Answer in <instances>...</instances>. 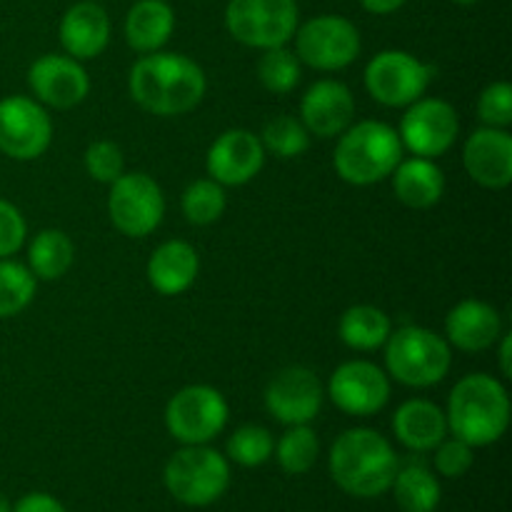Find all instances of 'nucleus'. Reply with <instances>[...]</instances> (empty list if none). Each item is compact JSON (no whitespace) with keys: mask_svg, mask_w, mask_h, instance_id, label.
<instances>
[{"mask_svg":"<svg viewBox=\"0 0 512 512\" xmlns=\"http://www.w3.org/2000/svg\"><path fill=\"white\" fill-rule=\"evenodd\" d=\"M128 88L143 110L160 118H175L198 108L208 80L203 68L188 55L155 50L130 68Z\"/></svg>","mask_w":512,"mask_h":512,"instance_id":"nucleus-1","label":"nucleus"},{"mask_svg":"<svg viewBox=\"0 0 512 512\" xmlns=\"http://www.w3.org/2000/svg\"><path fill=\"white\" fill-rule=\"evenodd\" d=\"M448 430L470 448L498 443L510 425V395L498 378L465 375L455 383L445 410Z\"/></svg>","mask_w":512,"mask_h":512,"instance_id":"nucleus-2","label":"nucleus"},{"mask_svg":"<svg viewBox=\"0 0 512 512\" xmlns=\"http://www.w3.org/2000/svg\"><path fill=\"white\" fill-rule=\"evenodd\" d=\"M398 468L393 445L370 428L345 430L330 450V475L340 490L355 498L388 493Z\"/></svg>","mask_w":512,"mask_h":512,"instance_id":"nucleus-3","label":"nucleus"},{"mask_svg":"<svg viewBox=\"0 0 512 512\" xmlns=\"http://www.w3.org/2000/svg\"><path fill=\"white\" fill-rule=\"evenodd\" d=\"M333 165L350 185H373L390 178L403 160L398 130L380 120H360L338 135Z\"/></svg>","mask_w":512,"mask_h":512,"instance_id":"nucleus-4","label":"nucleus"},{"mask_svg":"<svg viewBox=\"0 0 512 512\" xmlns=\"http://www.w3.org/2000/svg\"><path fill=\"white\" fill-rule=\"evenodd\" d=\"M385 373L408 388H430L445 380L453 365V348L443 335L420 325L390 330L385 340Z\"/></svg>","mask_w":512,"mask_h":512,"instance_id":"nucleus-5","label":"nucleus"},{"mask_svg":"<svg viewBox=\"0 0 512 512\" xmlns=\"http://www.w3.org/2000/svg\"><path fill=\"white\" fill-rule=\"evenodd\" d=\"M165 488L183 505L205 508L223 498L230 485V465L208 445H185L165 465Z\"/></svg>","mask_w":512,"mask_h":512,"instance_id":"nucleus-6","label":"nucleus"},{"mask_svg":"<svg viewBox=\"0 0 512 512\" xmlns=\"http://www.w3.org/2000/svg\"><path fill=\"white\" fill-rule=\"evenodd\" d=\"M298 0H230L225 28L248 48L288 45L298 30Z\"/></svg>","mask_w":512,"mask_h":512,"instance_id":"nucleus-7","label":"nucleus"},{"mask_svg":"<svg viewBox=\"0 0 512 512\" xmlns=\"http://www.w3.org/2000/svg\"><path fill=\"white\" fill-rule=\"evenodd\" d=\"M435 78L433 65L408 50H380L365 68V88L388 108H408L423 98Z\"/></svg>","mask_w":512,"mask_h":512,"instance_id":"nucleus-8","label":"nucleus"},{"mask_svg":"<svg viewBox=\"0 0 512 512\" xmlns=\"http://www.w3.org/2000/svg\"><path fill=\"white\" fill-rule=\"evenodd\" d=\"M228 425V400L210 385H188L165 405V428L178 443L205 445Z\"/></svg>","mask_w":512,"mask_h":512,"instance_id":"nucleus-9","label":"nucleus"},{"mask_svg":"<svg viewBox=\"0 0 512 512\" xmlns=\"http://www.w3.org/2000/svg\"><path fill=\"white\" fill-rule=\"evenodd\" d=\"M295 55L315 70H343L360 55V33L343 15H315L295 30Z\"/></svg>","mask_w":512,"mask_h":512,"instance_id":"nucleus-10","label":"nucleus"},{"mask_svg":"<svg viewBox=\"0 0 512 512\" xmlns=\"http://www.w3.org/2000/svg\"><path fill=\"white\" fill-rule=\"evenodd\" d=\"M108 215L123 235L145 238L158 228L165 215L163 190L150 175L123 173L110 183Z\"/></svg>","mask_w":512,"mask_h":512,"instance_id":"nucleus-11","label":"nucleus"},{"mask_svg":"<svg viewBox=\"0 0 512 512\" xmlns=\"http://www.w3.org/2000/svg\"><path fill=\"white\" fill-rule=\"evenodd\" d=\"M460 133L458 110L443 98H418L400 120V143L420 158H440L455 145Z\"/></svg>","mask_w":512,"mask_h":512,"instance_id":"nucleus-12","label":"nucleus"},{"mask_svg":"<svg viewBox=\"0 0 512 512\" xmlns=\"http://www.w3.org/2000/svg\"><path fill=\"white\" fill-rule=\"evenodd\" d=\"M53 120L33 98L10 95L0 100V153L13 160H35L50 148Z\"/></svg>","mask_w":512,"mask_h":512,"instance_id":"nucleus-13","label":"nucleus"},{"mask_svg":"<svg viewBox=\"0 0 512 512\" xmlns=\"http://www.w3.org/2000/svg\"><path fill=\"white\" fill-rule=\"evenodd\" d=\"M328 395L345 415L368 418L388 405L390 378L370 360H348L330 378Z\"/></svg>","mask_w":512,"mask_h":512,"instance_id":"nucleus-14","label":"nucleus"},{"mask_svg":"<svg viewBox=\"0 0 512 512\" xmlns=\"http://www.w3.org/2000/svg\"><path fill=\"white\" fill-rule=\"evenodd\" d=\"M323 383L303 365L280 370L265 388V408L283 425H308L323 408Z\"/></svg>","mask_w":512,"mask_h":512,"instance_id":"nucleus-15","label":"nucleus"},{"mask_svg":"<svg viewBox=\"0 0 512 512\" xmlns=\"http://www.w3.org/2000/svg\"><path fill=\"white\" fill-rule=\"evenodd\" d=\"M28 85L40 105L55 110L75 108L90 93V78L80 60L70 55H40L28 70Z\"/></svg>","mask_w":512,"mask_h":512,"instance_id":"nucleus-16","label":"nucleus"},{"mask_svg":"<svg viewBox=\"0 0 512 512\" xmlns=\"http://www.w3.org/2000/svg\"><path fill=\"white\" fill-rule=\"evenodd\" d=\"M263 163L265 148L260 143V135H253L243 128L225 130L223 135H218L205 158L208 175L223 188L250 183L263 170Z\"/></svg>","mask_w":512,"mask_h":512,"instance_id":"nucleus-17","label":"nucleus"},{"mask_svg":"<svg viewBox=\"0 0 512 512\" xmlns=\"http://www.w3.org/2000/svg\"><path fill=\"white\" fill-rule=\"evenodd\" d=\"M355 98L340 80L323 78L305 90L300 100V123L315 138H338L353 125Z\"/></svg>","mask_w":512,"mask_h":512,"instance_id":"nucleus-18","label":"nucleus"},{"mask_svg":"<svg viewBox=\"0 0 512 512\" xmlns=\"http://www.w3.org/2000/svg\"><path fill=\"white\" fill-rule=\"evenodd\" d=\"M463 165L483 188H508L512 183V135L505 128H478L465 140Z\"/></svg>","mask_w":512,"mask_h":512,"instance_id":"nucleus-19","label":"nucleus"},{"mask_svg":"<svg viewBox=\"0 0 512 512\" xmlns=\"http://www.w3.org/2000/svg\"><path fill=\"white\" fill-rule=\"evenodd\" d=\"M58 35L65 55L70 58H98L110 43V18L95 0H80L63 13Z\"/></svg>","mask_w":512,"mask_h":512,"instance_id":"nucleus-20","label":"nucleus"},{"mask_svg":"<svg viewBox=\"0 0 512 512\" xmlns=\"http://www.w3.org/2000/svg\"><path fill=\"white\" fill-rule=\"evenodd\" d=\"M503 335L500 313L485 300H463L445 318V340L463 353H480L498 343Z\"/></svg>","mask_w":512,"mask_h":512,"instance_id":"nucleus-21","label":"nucleus"},{"mask_svg":"<svg viewBox=\"0 0 512 512\" xmlns=\"http://www.w3.org/2000/svg\"><path fill=\"white\" fill-rule=\"evenodd\" d=\"M393 433L405 448L415 453L435 450L448 438L445 410L423 398L405 400L393 415Z\"/></svg>","mask_w":512,"mask_h":512,"instance_id":"nucleus-22","label":"nucleus"},{"mask_svg":"<svg viewBox=\"0 0 512 512\" xmlns=\"http://www.w3.org/2000/svg\"><path fill=\"white\" fill-rule=\"evenodd\" d=\"M198 270V253L185 240H168L148 260V280L160 295L185 293L198 278Z\"/></svg>","mask_w":512,"mask_h":512,"instance_id":"nucleus-23","label":"nucleus"},{"mask_svg":"<svg viewBox=\"0 0 512 512\" xmlns=\"http://www.w3.org/2000/svg\"><path fill=\"white\" fill-rule=\"evenodd\" d=\"M393 190L400 203L408 208H433L445 193V175L435 165V160L413 155L408 160H400L398 168L393 170Z\"/></svg>","mask_w":512,"mask_h":512,"instance_id":"nucleus-24","label":"nucleus"},{"mask_svg":"<svg viewBox=\"0 0 512 512\" xmlns=\"http://www.w3.org/2000/svg\"><path fill=\"white\" fill-rule=\"evenodd\" d=\"M125 40L148 55L163 48L175 30V10L168 0H138L125 15Z\"/></svg>","mask_w":512,"mask_h":512,"instance_id":"nucleus-25","label":"nucleus"},{"mask_svg":"<svg viewBox=\"0 0 512 512\" xmlns=\"http://www.w3.org/2000/svg\"><path fill=\"white\" fill-rule=\"evenodd\" d=\"M338 330L340 340L348 348L370 353V350L383 348L390 330H393V323H390L388 313H383L375 305H353L343 313Z\"/></svg>","mask_w":512,"mask_h":512,"instance_id":"nucleus-26","label":"nucleus"},{"mask_svg":"<svg viewBox=\"0 0 512 512\" xmlns=\"http://www.w3.org/2000/svg\"><path fill=\"white\" fill-rule=\"evenodd\" d=\"M75 260V245L63 230H40L28 245V268L38 280H58Z\"/></svg>","mask_w":512,"mask_h":512,"instance_id":"nucleus-27","label":"nucleus"},{"mask_svg":"<svg viewBox=\"0 0 512 512\" xmlns=\"http://www.w3.org/2000/svg\"><path fill=\"white\" fill-rule=\"evenodd\" d=\"M395 503L403 512H435L440 505V483L423 463L398 468L393 478Z\"/></svg>","mask_w":512,"mask_h":512,"instance_id":"nucleus-28","label":"nucleus"},{"mask_svg":"<svg viewBox=\"0 0 512 512\" xmlns=\"http://www.w3.org/2000/svg\"><path fill=\"white\" fill-rule=\"evenodd\" d=\"M38 278L30 273L28 265L0 258V320L23 313L35 298Z\"/></svg>","mask_w":512,"mask_h":512,"instance_id":"nucleus-29","label":"nucleus"},{"mask_svg":"<svg viewBox=\"0 0 512 512\" xmlns=\"http://www.w3.org/2000/svg\"><path fill=\"white\" fill-rule=\"evenodd\" d=\"M320 453L318 435L308 425H290L288 433L275 445L280 468L288 475H303L315 465Z\"/></svg>","mask_w":512,"mask_h":512,"instance_id":"nucleus-30","label":"nucleus"},{"mask_svg":"<svg viewBox=\"0 0 512 512\" xmlns=\"http://www.w3.org/2000/svg\"><path fill=\"white\" fill-rule=\"evenodd\" d=\"M300 75H303V63L298 60L295 50L280 45V48L263 50V55H260L258 78L263 88L270 90V93H290L300 83Z\"/></svg>","mask_w":512,"mask_h":512,"instance_id":"nucleus-31","label":"nucleus"},{"mask_svg":"<svg viewBox=\"0 0 512 512\" xmlns=\"http://www.w3.org/2000/svg\"><path fill=\"white\" fill-rule=\"evenodd\" d=\"M228 208L223 185L215 183L213 178L195 180L183 193V215L193 225H210L223 218Z\"/></svg>","mask_w":512,"mask_h":512,"instance_id":"nucleus-32","label":"nucleus"},{"mask_svg":"<svg viewBox=\"0 0 512 512\" xmlns=\"http://www.w3.org/2000/svg\"><path fill=\"white\" fill-rule=\"evenodd\" d=\"M260 143H263L265 153H273L275 158H298L308 150L310 145V133L300 118L293 115H280V118L270 120L265 125L263 135H260Z\"/></svg>","mask_w":512,"mask_h":512,"instance_id":"nucleus-33","label":"nucleus"},{"mask_svg":"<svg viewBox=\"0 0 512 512\" xmlns=\"http://www.w3.org/2000/svg\"><path fill=\"white\" fill-rule=\"evenodd\" d=\"M273 450V435L260 425H243L228 440V458L243 468H258V465L268 463Z\"/></svg>","mask_w":512,"mask_h":512,"instance_id":"nucleus-34","label":"nucleus"},{"mask_svg":"<svg viewBox=\"0 0 512 512\" xmlns=\"http://www.w3.org/2000/svg\"><path fill=\"white\" fill-rule=\"evenodd\" d=\"M85 170L98 183H115L125 173V155L120 145L110 140H98L85 150Z\"/></svg>","mask_w":512,"mask_h":512,"instance_id":"nucleus-35","label":"nucleus"},{"mask_svg":"<svg viewBox=\"0 0 512 512\" xmlns=\"http://www.w3.org/2000/svg\"><path fill=\"white\" fill-rule=\"evenodd\" d=\"M478 118L488 128H508L512 123V85L505 80L490 83L478 98Z\"/></svg>","mask_w":512,"mask_h":512,"instance_id":"nucleus-36","label":"nucleus"},{"mask_svg":"<svg viewBox=\"0 0 512 512\" xmlns=\"http://www.w3.org/2000/svg\"><path fill=\"white\" fill-rule=\"evenodd\" d=\"M475 448H470L468 443H463L460 438H445L443 443L435 448V470L445 478H460V475L468 473L473 468V455Z\"/></svg>","mask_w":512,"mask_h":512,"instance_id":"nucleus-37","label":"nucleus"},{"mask_svg":"<svg viewBox=\"0 0 512 512\" xmlns=\"http://www.w3.org/2000/svg\"><path fill=\"white\" fill-rule=\"evenodd\" d=\"M28 235L23 213L13 203L0 198V258H10L18 253Z\"/></svg>","mask_w":512,"mask_h":512,"instance_id":"nucleus-38","label":"nucleus"},{"mask_svg":"<svg viewBox=\"0 0 512 512\" xmlns=\"http://www.w3.org/2000/svg\"><path fill=\"white\" fill-rule=\"evenodd\" d=\"M13 512H65L63 505L48 493H30L15 503Z\"/></svg>","mask_w":512,"mask_h":512,"instance_id":"nucleus-39","label":"nucleus"},{"mask_svg":"<svg viewBox=\"0 0 512 512\" xmlns=\"http://www.w3.org/2000/svg\"><path fill=\"white\" fill-rule=\"evenodd\" d=\"M405 3H408V0H360V5L373 15H390L395 13V10L403 8Z\"/></svg>","mask_w":512,"mask_h":512,"instance_id":"nucleus-40","label":"nucleus"},{"mask_svg":"<svg viewBox=\"0 0 512 512\" xmlns=\"http://www.w3.org/2000/svg\"><path fill=\"white\" fill-rule=\"evenodd\" d=\"M500 350H498V360H500V373L503 378H512V338L510 333L500 335Z\"/></svg>","mask_w":512,"mask_h":512,"instance_id":"nucleus-41","label":"nucleus"},{"mask_svg":"<svg viewBox=\"0 0 512 512\" xmlns=\"http://www.w3.org/2000/svg\"><path fill=\"white\" fill-rule=\"evenodd\" d=\"M0 512H13V505H10V500L3 493H0Z\"/></svg>","mask_w":512,"mask_h":512,"instance_id":"nucleus-42","label":"nucleus"},{"mask_svg":"<svg viewBox=\"0 0 512 512\" xmlns=\"http://www.w3.org/2000/svg\"><path fill=\"white\" fill-rule=\"evenodd\" d=\"M453 3H458V5H475V3H478V0H453Z\"/></svg>","mask_w":512,"mask_h":512,"instance_id":"nucleus-43","label":"nucleus"}]
</instances>
